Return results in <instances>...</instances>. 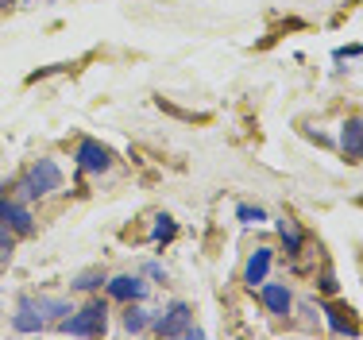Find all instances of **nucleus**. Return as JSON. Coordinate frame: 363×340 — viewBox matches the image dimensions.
<instances>
[{
    "label": "nucleus",
    "instance_id": "f257e3e1",
    "mask_svg": "<svg viewBox=\"0 0 363 340\" xmlns=\"http://www.w3.org/2000/svg\"><path fill=\"white\" fill-rule=\"evenodd\" d=\"M58 186H62V167H58L55 159H39V163H31L28 174L20 178V197L23 202H35V197L55 194Z\"/></svg>",
    "mask_w": 363,
    "mask_h": 340
},
{
    "label": "nucleus",
    "instance_id": "f03ea898",
    "mask_svg": "<svg viewBox=\"0 0 363 340\" xmlns=\"http://www.w3.org/2000/svg\"><path fill=\"white\" fill-rule=\"evenodd\" d=\"M105 329H108V306L101 298H93L89 306H82L77 313L58 321V333L66 336H101Z\"/></svg>",
    "mask_w": 363,
    "mask_h": 340
},
{
    "label": "nucleus",
    "instance_id": "7ed1b4c3",
    "mask_svg": "<svg viewBox=\"0 0 363 340\" xmlns=\"http://www.w3.org/2000/svg\"><path fill=\"white\" fill-rule=\"evenodd\" d=\"M74 159H77V167H82L85 174H101V170L112 167V151L105 143H97V139H82L77 151H74Z\"/></svg>",
    "mask_w": 363,
    "mask_h": 340
},
{
    "label": "nucleus",
    "instance_id": "20e7f679",
    "mask_svg": "<svg viewBox=\"0 0 363 340\" xmlns=\"http://www.w3.org/2000/svg\"><path fill=\"white\" fill-rule=\"evenodd\" d=\"M189 321H194V309H189V302H170L167 313L155 321V333H159V336H186Z\"/></svg>",
    "mask_w": 363,
    "mask_h": 340
},
{
    "label": "nucleus",
    "instance_id": "39448f33",
    "mask_svg": "<svg viewBox=\"0 0 363 340\" xmlns=\"http://www.w3.org/2000/svg\"><path fill=\"white\" fill-rule=\"evenodd\" d=\"M0 221H4L16 236H31V232H35V216L28 213L23 202H12V197H0Z\"/></svg>",
    "mask_w": 363,
    "mask_h": 340
},
{
    "label": "nucleus",
    "instance_id": "423d86ee",
    "mask_svg": "<svg viewBox=\"0 0 363 340\" xmlns=\"http://www.w3.org/2000/svg\"><path fill=\"white\" fill-rule=\"evenodd\" d=\"M259 298H263L267 313H274V317H290L294 294H290L286 283H259Z\"/></svg>",
    "mask_w": 363,
    "mask_h": 340
},
{
    "label": "nucleus",
    "instance_id": "0eeeda50",
    "mask_svg": "<svg viewBox=\"0 0 363 340\" xmlns=\"http://www.w3.org/2000/svg\"><path fill=\"white\" fill-rule=\"evenodd\" d=\"M105 286H108V298H116V302H143L147 298V283H143V278H135V275L105 278Z\"/></svg>",
    "mask_w": 363,
    "mask_h": 340
},
{
    "label": "nucleus",
    "instance_id": "6e6552de",
    "mask_svg": "<svg viewBox=\"0 0 363 340\" xmlns=\"http://www.w3.org/2000/svg\"><path fill=\"white\" fill-rule=\"evenodd\" d=\"M321 313H325L328 329H333L336 336H359V321L352 317V309H344V306H336V302H328V306H321Z\"/></svg>",
    "mask_w": 363,
    "mask_h": 340
},
{
    "label": "nucleus",
    "instance_id": "1a4fd4ad",
    "mask_svg": "<svg viewBox=\"0 0 363 340\" xmlns=\"http://www.w3.org/2000/svg\"><path fill=\"white\" fill-rule=\"evenodd\" d=\"M271 263H274V251H271V248H255L252 256H247V267H244V283L252 286V290H255L259 283H267V275H271Z\"/></svg>",
    "mask_w": 363,
    "mask_h": 340
},
{
    "label": "nucleus",
    "instance_id": "9d476101",
    "mask_svg": "<svg viewBox=\"0 0 363 340\" xmlns=\"http://www.w3.org/2000/svg\"><path fill=\"white\" fill-rule=\"evenodd\" d=\"M340 151L348 155V159L363 163V116H352L348 124L340 128Z\"/></svg>",
    "mask_w": 363,
    "mask_h": 340
},
{
    "label": "nucleus",
    "instance_id": "9b49d317",
    "mask_svg": "<svg viewBox=\"0 0 363 340\" xmlns=\"http://www.w3.org/2000/svg\"><path fill=\"white\" fill-rule=\"evenodd\" d=\"M12 325H16V333H43V325H47V321H43V313L35 309V302H31V298H20Z\"/></svg>",
    "mask_w": 363,
    "mask_h": 340
},
{
    "label": "nucleus",
    "instance_id": "f8f14e48",
    "mask_svg": "<svg viewBox=\"0 0 363 340\" xmlns=\"http://www.w3.org/2000/svg\"><path fill=\"white\" fill-rule=\"evenodd\" d=\"M279 240H282V248H286V256H301V251H306V229H301L298 221H290V216L279 221Z\"/></svg>",
    "mask_w": 363,
    "mask_h": 340
},
{
    "label": "nucleus",
    "instance_id": "ddd939ff",
    "mask_svg": "<svg viewBox=\"0 0 363 340\" xmlns=\"http://www.w3.org/2000/svg\"><path fill=\"white\" fill-rule=\"evenodd\" d=\"M31 302H35V309L43 313V321H47V317H58V321H62L66 313H74L70 302H62V298H31Z\"/></svg>",
    "mask_w": 363,
    "mask_h": 340
},
{
    "label": "nucleus",
    "instance_id": "4468645a",
    "mask_svg": "<svg viewBox=\"0 0 363 340\" xmlns=\"http://www.w3.org/2000/svg\"><path fill=\"white\" fill-rule=\"evenodd\" d=\"M147 325H151V313H147L143 306H128V313H124V333H143Z\"/></svg>",
    "mask_w": 363,
    "mask_h": 340
},
{
    "label": "nucleus",
    "instance_id": "2eb2a0df",
    "mask_svg": "<svg viewBox=\"0 0 363 340\" xmlns=\"http://www.w3.org/2000/svg\"><path fill=\"white\" fill-rule=\"evenodd\" d=\"M174 221H170V216H159V224H155V232H151V236H155V243H170V240H174Z\"/></svg>",
    "mask_w": 363,
    "mask_h": 340
},
{
    "label": "nucleus",
    "instance_id": "dca6fc26",
    "mask_svg": "<svg viewBox=\"0 0 363 340\" xmlns=\"http://www.w3.org/2000/svg\"><path fill=\"white\" fill-rule=\"evenodd\" d=\"M101 283H105V275H101V271H82L74 278V290H97Z\"/></svg>",
    "mask_w": 363,
    "mask_h": 340
},
{
    "label": "nucleus",
    "instance_id": "f3484780",
    "mask_svg": "<svg viewBox=\"0 0 363 340\" xmlns=\"http://www.w3.org/2000/svg\"><path fill=\"white\" fill-rule=\"evenodd\" d=\"M236 216H240L244 224H263V221H267V213H263L259 205H240V209H236Z\"/></svg>",
    "mask_w": 363,
    "mask_h": 340
},
{
    "label": "nucleus",
    "instance_id": "a211bd4d",
    "mask_svg": "<svg viewBox=\"0 0 363 340\" xmlns=\"http://www.w3.org/2000/svg\"><path fill=\"white\" fill-rule=\"evenodd\" d=\"M317 286H321V294H328V298H333V294L336 290H340V283H336V271H333V267H321V283H317Z\"/></svg>",
    "mask_w": 363,
    "mask_h": 340
},
{
    "label": "nucleus",
    "instance_id": "6ab92c4d",
    "mask_svg": "<svg viewBox=\"0 0 363 340\" xmlns=\"http://www.w3.org/2000/svg\"><path fill=\"white\" fill-rule=\"evenodd\" d=\"M0 248H12V229L4 221H0Z\"/></svg>",
    "mask_w": 363,
    "mask_h": 340
},
{
    "label": "nucleus",
    "instance_id": "aec40b11",
    "mask_svg": "<svg viewBox=\"0 0 363 340\" xmlns=\"http://www.w3.org/2000/svg\"><path fill=\"white\" fill-rule=\"evenodd\" d=\"M8 4H16V0H0V8H8Z\"/></svg>",
    "mask_w": 363,
    "mask_h": 340
},
{
    "label": "nucleus",
    "instance_id": "412c9836",
    "mask_svg": "<svg viewBox=\"0 0 363 340\" xmlns=\"http://www.w3.org/2000/svg\"><path fill=\"white\" fill-rule=\"evenodd\" d=\"M20 4H39V0H20Z\"/></svg>",
    "mask_w": 363,
    "mask_h": 340
}]
</instances>
